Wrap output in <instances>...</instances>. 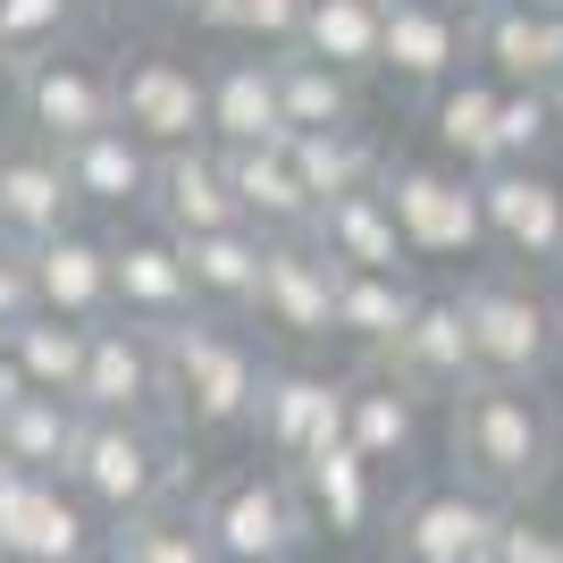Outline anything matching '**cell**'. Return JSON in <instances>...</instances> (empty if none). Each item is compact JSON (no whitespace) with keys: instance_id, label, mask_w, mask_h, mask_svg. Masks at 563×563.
I'll list each match as a JSON object with an SVG mask.
<instances>
[{"instance_id":"cell-15","label":"cell","mask_w":563,"mask_h":563,"mask_svg":"<svg viewBox=\"0 0 563 563\" xmlns=\"http://www.w3.org/2000/svg\"><path fill=\"white\" fill-rule=\"evenodd\" d=\"M253 320H261V329H278L286 345H329V336H336V261L320 253L311 235H278V244H269Z\"/></svg>"},{"instance_id":"cell-12","label":"cell","mask_w":563,"mask_h":563,"mask_svg":"<svg viewBox=\"0 0 563 563\" xmlns=\"http://www.w3.org/2000/svg\"><path fill=\"white\" fill-rule=\"evenodd\" d=\"M110 269H118V320H135V329H186L202 295H194V269H186V244L152 219H126L110 228Z\"/></svg>"},{"instance_id":"cell-6","label":"cell","mask_w":563,"mask_h":563,"mask_svg":"<svg viewBox=\"0 0 563 563\" xmlns=\"http://www.w3.org/2000/svg\"><path fill=\"white\" fill-rule=\"evenodd\" d=\"M9 110H18V135L51 143V152H76L101 126H118V59L93 43H59V51L18 68Z\"/></svg>"},{"instance_id":"cell-35","label":"cell","mask_w":563,"mask_h":563,"mask_svg":"<svg viewBox=\"0 0 563 563\" xmlns=\"http://www.w3.org/2000/svg\"><path fill=\"white\" fill-rule=\"evenodd\" d=\"M278 59V101H286V126L295 135H329V126H353L362 118V85L336 68H320L311 51H269Z\"/></svg>"},{"instance_id":"cell-1","label":"cell","mask_w":563,"mask_h":563,"mask_svg":"<svg viewBox=\"0 0 563 563\" xmlns=\"http://www.w3.org/2000/svg\"><path fill=\"white\" fill-rule=\"evenodd\" d=\"M446 454H454V479L496 496L505 514L530 505V496H547V479L563 463V429H555L547 387H514V378L463 387L454 412H446Z\"/></svg>"},{"instance_id":"cell-43","label":"cell","mask_w":563,"mask_h":563,"mask_svg":"<svg viewBox=\"0 0 563 563\" xmlns=\"http://www.w3.org/2000/svg\"><path fill=\"white\" fill-rule=\"evenodd\" d=\"M0 93H18V68H9V51H0Z\"/></svg>"},{"instance_id":"cell-36","label":"cell","mask_w":563,"mask_h":563,"mask_svg":"<svg viewBox=\"0 0 563 563\" xmlns=\"http://www.w3.org/2000/svg\"><path fill=\"white\" fill-rule=\"evenodd\" d=\"M177 18L194 34H219V43H244V51H295L303 0H177Z\"/></svg>"},{"instance_id":"cell-14","label":"cell","mask_w":563,"mask_h":563,"mask_svg":"<svg viewBox=\"0 0 563 563\" xmlns=\"http://www.w3.org/2000/svg\"><path fill=\"white\" fill-rule=\"evenodd\" d=\"M505 505L479 496L471 479H429L396 505V555L404 563H488Z\"/></svg>"},{"instance_id":"cell-34","label":"cell","mask_w":563,"mask_h":563,"mask_svg":"<svg viewBox=\"0 0 563 563\" xmlns=\"http://www.w3.org/2000/svg\"><path fill=\"white\" fill-rule=\"evenodd\" d=\"M0 353H9L43 396H76V387H85V362H93V329L34 311V320H18V329L0 336Z\"/></svg>"},{"instance_id":"cell-8","label":"cell","mask_w":563,"mask_h":563,"mask_svg":"<svg viewBox=\"0 0 563 563\" xmlns=\"http://www.w3.org/2000/svg\"><path fill=\"white\" fill-rule=\"evenodd\" d=\"M118 126L152 152H202L211 143V68H194L168 43L118 51Z\"/></svg>"},{"instance_id":"cell-19","label":"cell","mask_w":563,"mask_h":563,"mask_svg":"<svg viewBox=\"0 0 563 563\" xmlns=\"http://www.w3.org/2000/svg\"><path fill=\"white\" fill-rule=\"evenodd\" d=\"M152 228H168L177 244H194V235H219V228H253L244 219V202H235L228 186V152L219 143H202V152H168L161 177H152Z\"/></svg>"},{"instance_id":"cell-38","label":"cell","mask_w":563,"mask_h":563,"mask_svg":"<svg viewBox=\"0 0 563 563\" xmlns=\"http://www.w3.org/2000/svg\"><path fill=\"white\" fill-rule=\"evenodd\" d=\"M76 25H85V0H0V51H9V68H25V59H43L59 43H85Z\"/></svg>"},{"instance_id":"cell-2","label":"cell","mask_w":563,"mask_h":563,"mask_svg":"<svg viewBox=\"0 0 563 563\" xmlns=\"http://www.w3.org/2000/svg\"><path fill=\"white\" fill-rule=\"evenodd\" d=\"M161 353H168V421L186 429V438H228V429H253L269 362L253 353V336L235 329V320L194 311L186 329L161 336Z\"/></svg>"},{"instance_id":"cell-24","label":"cell","mask_w":563,"mask_h":563,"mask_svg":"<svg viewBox=\"0 0 563 563\" xmlns=\"http://www.w3.org/2000/svg\"><path fill=\"white\" fill-rule=\"evenodd\" d=\"M345 446L362 454L371 471L404 463V454L421 446V396H412L387 362H371V371L345 378Z\"/></svg>"},{"instance_id":"cell-41","label":"cell","mask_w":563,"mask_h":563,"mask_svg":"<svg viewBox=\"0 0 563 563\" xmlns=\"http://www.w3.org/2000/svg\"><path fill=\"white\" fill-rule=\"evenodd\" d=\"M34 311H43V295H34V253L0 235V336L18 329V320H34Z\"/></svg>"},{"instance_id":"cell-7","label":"cell","mask_w":563,"mask_h":563,"mask_svg":"<svg viewBox=\"0 0 563 563\" xmlns=\"http://www.w3.org/2000/svg\"><path fill=\"white\" fill-rule=\"evenodd\" d=\"M202 530H211L219 563H303L311 539H320V521H311L303 488H295V471H228L202 505Z\"/></svg>"},{"instance_id":"cell-49","label":"cell","mask_w":563,"mask_h":563,"mask_svg":"<svg viewBox=\"0 0 563 563\" xmlns=\"http://www.w3.org/2000/svg\"><path fill=\"white\" fill-rule=\"evenodd\" d=\"M161 9H177V0H161Z\"/></svg>"},{"instance_id":"cell-10","label":"cell","mask_w":563,"mask_h":563,"mask_svg":"<svg viewBox=\"0 0 563 563\" xmlns=\"http://www.w3.org/2000/svg\"><path fill=\"white\" fill-rule=\"evenodd\" d=\"M479 211H488V253L505 269H563V177L555 168H488L479 177Z\"/></svg>"},{"instance_id":"cell-50","label":"cell","mask_w":563,"mask_h":563,"mask_svg":"<svg viewBox=\"0 0 563 563\" xmlns=\"http://www.w3.org/2000/svg\"><path fill=\"white\" fill-rule=\"evenodd\" d=\"M387 563H404V555H387Z\"/></svg>"},{"instance_id":"cell-31","label":"cell","mask_w":563,"mask_h":563,"mask_svg":"<svg viewBox=\"0 0 563 563\" xmlns=\"http://www.w3.org/2000/svg\"><path fill=\"white\" fill-rule=\"evenodd\" d=\"M269 244H278V235H261V228L194 235V244H186V269H194V295H202V311H219V320L253 311L261 269H269Z\"/></svg>"},{"instance_id":"cell-25","label":"cell","mask_w":563,"mask_h":563,"mask_svg":"<svg viewBox=\"0 0 563 563\" xmlns=\"http://www.w3.org/2000/svg\"><path fill=\"white\" fill-rule=\"evenodd\" d=\"M228 186L261 235H311L320 228V194L295 168V143H261V152H228Z\"/></svg>"},{"instance_id":"cell-17","label":"cell","mask_w":563,"mask_h":563,"mask_svg":"<svg viewBox=\"0 0 563 563\" xmlns=\"http://www.w3.org/2000/svg\"><path fill=\"white\" fill-rule=\"evenodd\" d=\"M68 228H85V202H76L68 161H59L51 143L18 135L9 161H0V235L34 253V244H51V235H68Z\"/></svg>"},{"instance_id":"cell-46","label":"cell","mask_w":563,"mask_h":563,"mask_svg":"<svg viewBox=\"0 0 563 563\" xmlns=\"http://www.w3.org/2000/svg\"><path fill=\"white\" fill-rule=\"evenodd\" d=\"M9 143H18V126H0V161H9Z\"/></svg>"},{"instance_id":"cell-13","label":"cell","mask_w":563,"mask_h":563,"mask_svg":"<svg viewBox=\"0 0 563 563\" xmlns=\"http://www.w3.org/2000/svg\"><path fill=\"white\" fill-rule=\"evenodd\" d=\"M253 438H261V454H269V471L311 463L329 438H345V378L311 371V362H269Z\"/></svg>"},{"instance_id":"cell-27","label":"cell","mask_w":563,"mask_h":563,"mask_svg":"<svg viewBox=\"0 0 563 563\" xmlns=\"http://www.w3.org/2000/svg\"><path fill=\"white\" fill-rule=\"evenodd\" d=\"M295 51H311L320 68L371 85L387 68V0H303V34Z\"/></svg>"},{"instance_id":"cell-21","label":"cell","mask_w":563,"mask_h":563,"mask_svg":"<svg viewBox=\"0 0 563 563\" xmlns=\"http://www.w3.org/2000/svg\"><path fill=\"white\" fill-rule=\"evenodd\" d=\"M211 143L219 152H261V143H295L278 101V59L269 51H235L211 68Z\"/></svg>"},{"instance_id":"cell-33","label":"cell","mask_w":563,"mask_h":563,"mask_svg":"<svg viewBox=\"0 0 563 563\" xmlns=\"http://www.w3.org/2000/svg\"><path fill=\"white\" fill-rule=\"evenodd\" d=\"M387 143L353 118V126H329V135H295V168H303V186L320 194V211H329L336 194H371L378 177H387Z\"/></svg>"},{"instance_id":"cell-3","label":"cell","mask_w":563,"mask_h":563,"mask_svg":"<svg viewBox=\"0 0 563 563\" xmlns=\"http://www.w3.org/2000/svg\"><path fill=\"white\" fill-rule=\"evenodd\" d=\"M387 211H396L404 244L421 269H488V211H479V168L446 161V152H396L387 177Z\"/></svg>"},{"instance_id":"cell-39","label":"cell","mask_w":563,"mask_h":563,"mask_svg":"<svg viewBox=\"0 0 563 563\" xmlns=\"http://www.w3.org/2000/svg\"><path fill=\"white\" fill-rule=\"evenodd\" d=\"M563 143V118L547 93H505L496 118V168H547V152Z\"/></svg>"},{"instance_id":"cell-11","label":"cell","mask_w":563,"mask_h":563,"mask_svg":"<svg viewBox=\"0 0 563 563\" xmlns=\"http://www.w3.org/2000/svg\"><path fill=\"white\" fill-rule=\"evenodd\" d=\"M76 404H85V421H168V353H161V329L101 320Z\"/></svg>"},{"instance_id":"cell-4","label":"cell","mask_w":563,"mask_h":563,"mask_svg":"<svg viewBox=\"0 0 563 563\" xmlns=\"http://www.w3.org/2000/svg\"><path fill=\"white\" fill-rule=\"evenodd\" d=\"M68 488L93 505L101 530L177 505V488H186L177 421H85V446H76V463H68Z\"/></svg>"},{"instance_id":"cell-40","label":"cell","mask_w":563,"mask_h":563,"mask_svg":"<svg viewBox=\"0 0 563 563\" xmlns=\"http://www.w3.org/2000/svg\"><path fill=\"white\" fill-rule=\"evenodd\" d=\"M488 563H563V530H555V521H539V514H505Z\"/></svg>"},{"instance_id":"cell-9","label":"cell","mask_w":563,"mask_h":563,"mask_svg":"<svg viewBox=\"0 0 563 563\" xmlns=\"http://www.w3.org/2000/svg\"><path fill=\"white\" fill-rule=\"evenodd\" d=\"M93 505L51 471H0V563H85L101 555Z\"/></svg>"},{"instance_id":"cell-47","label":"cell","mask_w":563,"mask_h":563,"mask_svg":"<svg viewBox=\"0 0 563 563\" xmlns=\"http://www.w3.org/2000/svg\"><path fill=\"white\" fill-rule=\"evenodd\" d=\"M0 471H9V446H0Z\"/></svg>"},{"instance_id":"cell-18","label":"cell","mask_w":563,"mask_h":563,"mask_svg":"<svg viewBox=\"0 0 563 563\" xmlns=\"http://www.w3.org/2000/svg\"><path fill=\"white\" fill-rule=\"evenodd\" d=\"M463 68H471V18H454L438 0H387V68L378 76H396L429 110Z\"/></svg>"},{"instance_id":"cell-29","label":"cell","mask_w":563,"mask_h":563,"mask_svg":"<svg viewBox=\"0 0 563 563\" xmlns=\"http://www.w3.org/2000/svg\"><path fill=\"white\" fill-rule=\"evenodd\" d=\"M496 118H505V85L471 59L446 93L429 101V152H446V161H463V168L488 177L496 168Z\"/></svg>"},{"instance_id":"cell-32","label":"cell","mask_w":563,"mask_h":563,"mask_svg":"<svg viewBox=\"0 0 563 563\" xmlns=\"http://www.w3.org/2000/svg\"><path fill=\"white\" fill-rule=\"evenodd\" d=\"M0 446H9V471L68 479L76 446H85V404L76 396H25L18 412H0Z\"/></svg>"},{"instance_id":"cell-37","label":"cell","mask_w":563,"mask_h":563,"mask_svg":"<svg viewBox=\"0 0 563 563\" xmlns=\"http://www.w3.org/2000/svg\"><path fill=\"white\" fill-rule=\"evenodd\" d=\"M101 555L110 563H219V547H211V530H202V514L161 505V514L118 521L110 539H101Z\"/></svg>"},{"instance_id":"cell-5","label":"cell","mask_w":563,"mask_h":563,"mask_svg":"<svg viewBox=\"0 0 563 563\" xmlns=\"http://www.w3.org/2000/svg\"><path fill=\"white\" fill-rule=\"evenodd\" d=\"M463 311H471V353H479V378H514V387H539L563 353V303L547 295L530 269H471L463 278Z\"/></svg>"},{"instance_id":"cell-44","label":"cell","mask_w":563,"mask_h":563,"mask_svg":"<svg viewBox=\"0 0 563 563\" xmlns=\"http://www.w3.org/2000/svg\"><path fill=\"white\" fill-rule=\"evenodd\" d=\"M521 9H547V18H563V0H521Z\"/></svg>"},{"instance_id":"cell-23","label":"cell","mask_w":563,"mask_h":563,"mask_svg":"<svg viewBox=\"0 0 563 563\" xmlns=\"http://www.w3.org/2000/svg\"><path fill=\"white\" fill-rule=\"evenodd\" d=\"M76 177V202L93 219H143L152 211V177H161V152L152 143H135L126 126H101L93 143H76V152H59Z\"/></svg>"},{"instance_id":"cell-26","label":"cell","mask_w":563,"mask_h":563,"mask_svg":"<svg viewBox=\"0 0 563 563\" xmlns=\"http://www.w3.org/2000/svg\"><path fill=\"white\" fill-rule=\"evenodd\" d=\"M311 244L336 261V269H387V278H421V261H412V244H404L396 211H387V194H336L329 211H320V228H311Z\"/></svg>"},{"instance_id":"cell-20","label":"cell","mask_w":563,"mask_h":563,"mask_svg":"<svg viewBox=\"0 0 563 563\" xmlns=\"http://www.w3.org/2000/svg\"><path fill=\"white\" fill-rule=\"evenodd\" d=\"M34 295H43L51 320H76V329H101L118 320V269H110V235L68 228L34 244Z\"/></svg>"},{"instance_id":"cell-16","label":"cell","mask_w":563,"mask_h":563,"mask_svg":"<svg viewBox=\"0 0 563 563\" xmlns=\"http://www.w3.org/2000/svg\"><path fill=\"white\" fill-rule=\"evenodd\" d=\"M387 371L412 387V396H463V387H479V353H471V311H463V286H429L421 311H412V329L396 336V353H387Z\"/></svg>"},{"instance_id":"cell-22","label":"cell","mask_w":563,"mask_h":563,"mask_svg":"<svg viewBox=\"0 0 563 563\" xmlns=\"http://www.w3.org/2000/svg\"><path fill=\"white\" fill-rule=\"evenodd\" d=\"M471 59H479V68H488L505 93H547V85L563 76V18L505 0L496 18L471 25Z\"/></svg>"},{"instance_id":"cell-28","label":"cell","mask_w":563,"mask_h":563,"mask_svg":"<svg viewBox=\"0 0 563 563\" xmlns=\"http://www.w3.org/2000/svg\"><path fill=\"white\" fill-rule=\"evenodd\" d=\"M429 286L421 278H387V269H336V336L362 345L371 362L396 353V336L412 329V311H421Z\"/></svg>"},{"instance_id":"cell-42","label":"cell","mask_w":563,"mask_h":563,"mask_svg":"<svg viewBox=\"0 0 563 563\" xmlns=\"http://www.w3.org/2000/svg\"><path fill=\"white\" fill-rule=\"evenodd\" d=\"M438 9H454V18H471V25H479V18H496L505 0H438Z\"/></svg>"},{"instance_id":"cell-48","label":"cell","mask_w":563,"mask_h":563,"mask_svg":"<svg viewBox=\"0 0 563 563\" xmlns=\"http://www.w3.org/2000/svg\"><path fill=\"white\" fill-rule=\"evenodd\" d=\"M85 563H110V555H85Z\"/></svg>"},{"instance_id":"cell-45","label":"cell","mask_w":563,"mask_h":563,"mask_svg":"<svg viewBox=\"0 0 563 563\" xmlns=\"http://www.w3.org/2000/svg\"><path fill=\"white\" fill-rule=\"evenodd\" d=\"M547 101H555V118H563V76H555V85H547Z\"/></svg>"},{"instance_id":"cell-51","label":"cell","mask_w":563,"mask_h":563,"mask_svg":"<svg viewBox=\"0 0 563 563\" xmlns=\"http://www.w3.org/2000/svg\"><path fill=\"white\" fill-rule=\"evenodd\" d=\"M85 9H93V0H85Z\"/></svg>"},{"instance_id":"cell-30","label":"cell","mask_w":563,"mask_h":563,"mask_svg":"<svg viewBox=\"0 0 563 563\" xmlns=\"http://www.w3.org/2000/svg\"><path fill=\"white\" fill-rule=\"evenodd\" d=\"M295 488H303L311 521H320L329 539H362V530H371V514H378V471L362 463L345 438H329L311 463H295Z\"/></svg>"}]
</instances>
